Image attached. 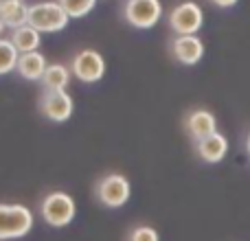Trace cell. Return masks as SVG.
<instances>
[{
    "instance_id": "9a60e30c",
    "label": "cell",
    "mask_w": 250,
    "mask_h": 241,
    "mask_svg": "<svg viewBox=\"0 0 250 241\" xmlns=\"http://www.w3.org/2000/svg\"><path fill=\"white\" fill-rule=\"evenodd\" d=\"M9 40H11L13 46L20 51V55H24V53H35L40 48V31H35L33 26H29V24L20 26V29H13Z\"/></svg>"
},
{
    "instance_id": "ba28073f",
    "label": "cell",
    "mask_w": 250,
    "mask_h": 241,
    "mask_svg": "<svg viewBox=\"0 0 250 241\" xmlns=\"http://www.w3.org/2000/svg\"><path fill=\"white\" fill-rule=\"evenodd\" d=\"M38 108L48 120H53V123H64V120L70 119L75 105H73V99L66 95V90L64 92L44 90V95L40 97V101H38Z\"/></svg>"
},
{
    "instance_id": "ffe728a7",
    "label": "cell",
    "mask_w": 250,
    "mask_h": 241,
    "mask_svg": "<svg viewBox=\"0 0 250 241\" xmlns=\"http://www.w3.org/2000/svg\"><path fill=\"white\" fill-rule=\"evenodd\" d=\"M246 151H248V156H250V132H248V136H246Z\"/></svg>"
},
{
    "instance_id": "4fadbf2b",
    "label": "cell",
    "mask_w": 250,
    "mask_h": 241,
    "mask_svg": "<svg viewBox=\"0 0 250 241\" xmlns=\"http://www.w3.org/2000/svg\"><path fill=\"white\" fill-rule=\"evenodd\" d=\"M29 7L26 0H0V18L4 26L20 29L29 22Z\"/></svg>"
},
{
    "instance_id": "52a82bcc",
    "label": "cell",
    "mask_w": 250,
    "mask_h": 241,
    "mask_svg": "<svg viewBox=\"0 0 250 241\" xmlns=\"http://www.w3.org/2000/svg\"><path fill=\"white\" fill-rule=\"evenodd\" d=\"M70 73L83 83H95L105 75V60L95 48H83L70 60Z\"/></svg>"
},
{
    "instance_id": "e0dca14e",
    "label": "cell",
    "mask_w": 250,
    "mask_h": 241,
    "mask_svg": "<svg viewBox=\"0 0 250 241\" xmlns=\"http://www.w3.org/2000/svg\"><path fill=\"white\" fill-rule=\"evenodd\" d=\"M57 2L64 7L68 18H83L95 9L97 0H57Z\"/></svg>"
},
{
    "instance_id": "44dd1931",
    "label": "cell",
    "mask_w": 250,
    "mask_h": 241,
    "mask_svg": "<svg viewBox=\"0 0 250 241\" xmlns=\"http://www.w3.org/2000/svg\"><path fill=\"white\" fill-rule=\"evenodd\" d=\"M4 31V22H2V18H0V33Z\"/></svg>"
},
{
    "instance_id": "30bf717a",
    "label": "cell",
    "mask_w": 250,
    "mask_h": 241,
    "mask_svg": "<svg viewBox=\"0 0 250 241\" xmlns=\"http://www.w3.org/2000/svg\"><path fill=\"white\" fill-rule=\"evenodd\" d=\"M185 129H187V134L198 142V141H202V138L217 132V119H215V114L208 112V110H202V108L191 110L185 119Z\"/></svg>"
},
{
    "instance_id": "ac0fdd59",
    "label": "cell",
    "mask_w": 250,
    "mask_h": 241,
    "mask_svg": "<svg viewBox=\"0 0 250 241\" xmlns=\"http://www.w3.org/2000/svg\"><path fill=\"white\" fill-rule=\"evenodd\" d=\"M127 241H160V237L151 226H136V228L129 233Z\"/></svg>"
},
{
    "instance_id": "7c38bea8",
    "label": "cell",
    "mask_w": 250,
    "mask_h": 241,
    "mask_svg": "<svg viewBox=\"0 0 250 241\" xmlns=\"http://www.w3.org/2000/svg\"><path fill=\"white\" fill-rule=\"evenodd\" d=\"M46 68H48L46 57L40 51H35V53H24V55H20L16 73L20 75L22 79H29V81H42Z\"/></svg>"
},
{
    "instance_id": "3957f363",
    "label": "cell",
    "mask_w": 250,
    "mask_h": 241,
    "mask_svg": "<svg viewBox=\"0 0 250 241\" xmlns=\"http://www.w3.org/2000/svg\"><path fill=\"white\" fill-rule=\"evenodd\" d=\"M75 200L64 191H53L40 202V215L53 228H64L75 220Z\"/></svg>"
},
{
    "instance_id": "8fae6325",
    "label": "cell",
    "mask_w": 250,
    "mask_h": 241,
    "mask_svg": "<svg viewBox=\"0 0 250 241\" xmlns=\"http://www.w3.org/2000/svg\"><path fill=\"white\" fill-rule=\"evenodd\" d=\"M195 154L200 156V160H204L208 164L222 162L226 158V154H229V138L220 132L211 134V136L195 142Z\"/></svg>"
},
{
    "instance_id": "d6986e66",
    "label": "cell",
    "mask_w": 250,
    "mask_h": 241,
    "mask_svg": "<svg viewBox=\"0 0 250 241\" xmlns=\"http://www.w3.org/2000/svg\"><path fill=\"white\" fill-rule=\"evenodd\" d=\"M239 0H211V4H215V7H220V9H230Z\"/></svg>"
},
{
    "instance_id": "5bb4252c",
    "label": "cell",
    "mask_w": 250,
    "mask_h": 241,
    "mask_svg": "<svg viewBox=\"0 0 250 241\" xmlns=\"http://www.w3.org/2000/svg\"><path fill=\"white\" fill-rule=\"evenodd\" d=\"M70 81V68L64 64H48L46 73L42 77V86L48 92H64Z\"/></svg>"
},
{
    "instance_id": "5b68a950",
    "label": "cell",
    "mask_w": 250,
    "mask_h": 241,
    "mask_svg": "<svg viewBox=\"0 0 250 241\" xmlns=\"http://www.w3.org/2000/svg\"><path fill=\"white\" fill-rule=\"evenodd\" d=\"M204 24V11L198 2L185 0L169 13V26L176 35H195Z\"/></svg>"
},
{
    "instance_id": "277c9868",
    "label": "cell",
    "mask_w": 250,
    "mask_h": 241,
    "mask_svg": "<svg viewBox=\"0 0 250 241\" xmlns=\"http://www.w3.org/2000/svg\"><path fill=\"white\" fill-rule=\"evenodd\" d=\"M95 195L104 206L108 208H121L132 195L129 180L121 173H108L95 184Z\"/></svg>"
},
{
    "instance_id": "6da1fadb",
    "label": "cell",
    "mask_w": 250,
    "mask_h": 241,
    "mask_svg": "<svg viewBox=\"0 0 250 241\" xmlns=\"http://www.w3.org/2000/svg\"><path fill=\"white\" fill-rule=\"evenodd\" d=\"M70 18L64 11L57 0H44V2H35L29 7V22L26 24L33 26L40 33H57L68 26Z\"/></svg>"
},
{
    "instance_id": "2e32d148",
    "label": "cell",
    "mask_w": 250,
    "mask_h": 241,
    "mask_svg": "<svg viewBox=\"0 0 250 241\" xmlns=\"http://www.w3.org/2000/svg\"><path fill=\"white\" fill-rule=\"evenodd\" d=\"M18 61H20V51L13 46L11 40L0 38V77L13 73L18 68Z\"/></svg>"
},
{
    "instance_id": "9c48e42d",
    "label": "cell",
    "mask_w": 250,
    "mask_h": 241,
    "mask_svg": "<svg viewBox=\"0 0 250 241\" xmlns=\"http://www.w3.org/2000/svg\"><path fill=\"white\" fill-rule=\"evenodd\" d=\"M171 55L185 66H195L204 55V42L198 35H176L171 42Z\"/></svg>"
},
{
    "instance_id": "7a4b0ae2",
    "label": "cell",
    "mask_w": 250,
    "mask_h": 241,
    "mask_svg": "<svg viewBox=\"0 0 250 241\" xmlns=\"http://www.w3.org/2000/svg\"><path fill=\"white\" fill-rule=\"evenodd\" d=\"M33 228V213L24 204H0V241L26 237Z\"/></svg>"
},
{
    "instance_id": "8992f818",
    "label": "cell",
    "mask_w": 250,
    "mask_h": 241,
    "mask_svg": "<svg viewBox=\"0 0 250 241\" xmlns=\"http://www.w3.org/2000/svg\"><path fill=\"white\" fill-rule=\"evenodd\" d=\"M163 18L160 0H125L123 20L136 29H151Z\"/></svg>"
}]
</instances>
